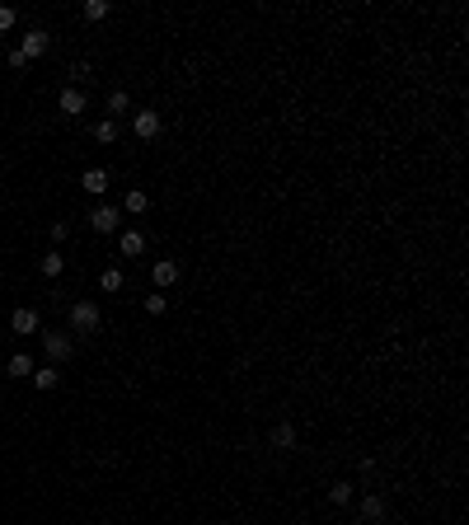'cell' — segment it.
<instances>
[{
  "mask_svg": "<svg viewBox=\"0 0 469 525\" xmlns=\"http://www.w3.org/2000/svg\"><path fill=\"white\" fill-rule=\"evenodd\" d=\"M131 131H136V141H155L160 131H164V118H160L155 108H136L131 113Z\"/></svg>",
  "mask_w": 469,
  "mask_h": 525,
  "instance_id": "1",
  "label": "cell"
},
{
  "mask_svg": "<svg viewBox=\"0 0 469 525\" xmlns=\"http://www.w3.org/2000/svg\"><path fill=\"white\" fill-rule=\"evenodd\" d=\"M99 305H94V300H76V305H71V328H76V333H94V328H99Z\"/></svg>",
  "mask_w": 469,
  "mask_h": 525,
  "instance_id": "2",
  "label": "cell"
},
{
  "mask_svg": "<svg viewBox=\"0 0 469 525\" xmlns=\"http://www.w3.org/2000/svg\"><path fill=\"white\" fill-rule=\"evenodd\" d=\"M47 47H52V33H47V28H28V33H24V43H19L14 52L24 56V61H38V56L47 52Z\"/></svg>",
  "mask_w": 469,
  "mask_h": 525,
  "instance_id": "3",
  "label": "cell"
},
{
  "mask_svg": "<svg viewBox=\"0 0 469 525\" xmlns=\"http://www.w3.org/2000/svg\"><path fill=\"white\" fill-rule=\"evenodd\" d=\"M89 225H94V230H99V235H113V230H118V225H122V207H94L89 211Z\"/></svg>",
  "mask_w": 469,
  "mask_h": 525,
  "instance_id": "4",
  "label": "cell"
},
{
  "mask_svg": "<svg viewBox=\"0 0 469 525\" xmlns=\"http://www.w3.org/2000/svg\"><path fill=\"white\" fill-rule=\"evenodd\" d=\"M43 352H47V361H52V366H61V361L76 352V342L66 338V333H43Z\"/></svg>",
  "mask_w": 469,
  "mask_h": 525,
  "instance_id": "5",
  "label": "cell"
},
{
  "mask_svg": "<svg viewBox=\"0 0 469 525\" xmlns=\"http://www.w3.org/2000/svg\"><path fill=\"white\" fill-rule=\"evenodd\" d=\"M10 328H14L19 338H28V333H38V328H43V319H38V310H28V305H19V310L10 315Z\"/></svg>",
  "mask_w": 469,
  "mask_h": 525,
  "instance_id": "6",
  "label": "cell"
},
{
  "mask_svg": "<svg viewBox=\"0 0 469 525\" xmlns=\"http://www.w3.org/2000/svg\"><path fill=\"white\" fill-rule=\"evenodd\" d=\"M357 511H362V525H380L385 521V498H380V493H366V498L357 502Z\"/></svg>",
  "mask_w": 469,
  "mask_h": 525,
  "instance_id": "7",
  "label": "cell"
},
{
  "mask_svg": "<svg viewBox=\"0 0 469 525\" xmlns=\"http://www.w3.org/2000/svg\"><path fill=\"white\" fill-rule=\"evenodd\" d=\"M118 249H122V258H141L146 254V230H122Z\"/></svg>",
  "mask_w": 469,
  "mask_h": 525,
  "instance_id": "8",
  "label": "cell"
},
{
  "mask_svg": "<svg viewBox=\"0 0 469 525\" xmlns=\"http://www.w3.org/2000/svg\"><path fill=\"white\" fill-rule=\"evenodd\" d=\"M80 188H85L89 197H104L108 192V174L104 169H85V174H80Z\"/></svg>",
  "mask_w": 469,
  "mask_h": 525,
  "instance_id": "9",
  "label": "cell"
},
{
  "mask_svg": "<svg viewBox=\"0 0 469 525\" xmlns=\"http://www.w3.org/2000/svg\"><path fill=\"white\" fill-rule=\"evenodd\" d=\"M56 104H61V113H66V118H80V113H85V94H80L76 85H66Z\"/></svg>",
  "mask_w": 469,
  "mask_h": 525,
  "instance_id": "10",
  "label": "cell"
},
{
  "mask_svg": "<svg viewBox=\"0 0 469 525\" xmlns=\"http://www.w3.org/2000/svg\"><path fill=\"white\" fill-rule=\"evenodd\" d=\"M151 277H155V287H160V291H164V287H174V282H179V262H174V258L155 262V267H151Z\"/></svg>",
  "mask_w": 469,
  "mask_h": 525,
  "instance_id": "11",
  "label": "cell"
},
{
  "mask_svg": "<svg viewBox=\"0 0 469 525\" xmlns=\"http://www.w3.org/2000/svg\"><path fill=\"white\" fill-rule=\"evenodd\" d=\"M38 272H43V277H61V272H66L61 249H47V254H43V262H38Z\"/></svg>",
  "mask_w": 469,
  "mask_h": 525,
  "instance_id": "12",
  "label": "cell"
},
{
  "mask_svg": "<svg viewBox=\"0 0 469 525\" xmlns=\"http://www.w3.org/2000/svg\"><path fill=\"white\" fill-rule=\"evenodd\" d=\"M146 207H151V192L146 188H131L127 197H122V211H131V216H141Z\"/></svg>",
  "mask_w": 469,
  "mask_h": 525,
  "instance_id": "13",
  "label": "cell"
},
{
  "mask_svg": "<svg viewBox=\"0 0 469 525\" xmlns=\"http://www.w3.org/2000/svg\"><path fill=\"white\" fill-rule=\"evenodd\" d=\"M56 380H61V370L47 361V366H33V385L38 390H56Z\"/></svg>",
  "mask_w": 469,
  "mask_h": 525,
  "instance_id": "14",
  "label": "cell"
},
{
  "mask_svg": "<svg viewBox=\"0 0 469 525\" xmlns=\"http://www.w3.org/2000/svg\"><path fill=\"white\" fill-rule=\"evenodd\" d=\"M272 446L277 450H296V427H291V422H277V427H272Z\"/></svg>",
  "mask_w": 469,
  "mask_h": 525,
  "instance_id": "15",
  "label": "cell"
},
{
  "mask_svg": "<svg viewBox=\"0 0 469 525\" xmlns=\"http://www.w3.org/2000/svg\"><path fill=\"white\" fill-rule=\"evenodd\" d=\"M80 14H85L89 24H99V19H108V14H113V5H108V0H85V10H80Z\"/></svg>",
  "mask_w": 469,
  "mask_h": 525,
  "instance_id": "16",
  "label": "cell"
},
{
  "mask_svg": "<svg viewBox=\"0 0 469 525\" xmlns=\"http://www.w3.org/2000/svg\"><path fill=\"white\" fill-rule=\"evenodd\" d=\"M99 287H104L108 295H118V291H122V267H104V272H99Z\"/></svg>",
  "mask_w": 469,
  "mask_h": 525,
  "instance_id": "17",
  "label": "cell"
},
{
  "mask_svg": "<svg viewBox=\"0 0 469 525\" xmlns=\"http://www.w3.org/2000/svg\"><path fill=\"white\" fill-rule=\"evenodd\" d=\"M94 141H99V146H113V141H118V122H113V118L94 122Z\"/></svg>",
  "mask_w": 469,
  "mask_h": 525,
  "instance_id": "18",
  "label": "cell"
},
{
  "mask_svg": "<svg viewBox=\"0 0 469 525\" xmlns=\"http://www.w3.org/2000/svg\"><path fill=\"white\" fill-rule=\"evenodd\" d=\"M352 498H357V493H352V483H347V478H338V483L329 488V502H334V506H347Z\"/></svg>",
  "mask_w": 469,
  "mask_h": 525,
  "instance_id": "19",
  "label": "cell"
},
{
  "mask_svg": "<svg viewBox=\"0 0 469 525\" xmlns=\"http://www.w3.org/2000/svg\"><path fill=\"white\" fill-rule=\"evenodd\" d=\"M5 370H10V375H19V380H24V375H33V361H28V352H14Z\"/></svg>",
  "mask_w": 469,
  "mask_h": 525,
  "instance_id": "20",
  "label": "cell"
},
{
  "mask_svg": "<svg viewBox=\"0 0 469 525\" xmlns=\"http://www.w3.org/2000/svg\"><path fill=\"white\" fill-rule=\"evenodd\" d=\"M108 113H131V94L127 89H113V94H108Z\"/></svg>",
  "mask_w": 469,
  "mask_h": 525,
  "instance_id": "21",
  "label": "cell"
},
{
  "mask_svg": "<svg viewBox=\"0 0 469 525\" xmlns=\"http://www.w3.org/2000/svg\"><path fill=\"white\" fill-rule=\"evenodd\" d=\"M164 310H169V295H164V291H151V295H146V315H164Z\"/></svg>",
  "mask_w": 469,
  "mask_h": 525,
  "instance_id": "22",
  "label": "cell"
},
{
  "mask_svg": "<svg viewBox=\"0 0 469 525\" xmlns=\"http://www.w3.org/2000/svg\"><path fill=\"white\" fill-rule=\"evenodd\" d=\"M14 19H19V14H14V5H0V33H10V28H14Z\"/></svg>",
  "mask_w": 469,
  "mask_h": 525,
  "instance_id": "23",
  "label": "cell"
},
{
  "mask_svg": "<svg viewBox=\"0 0 469 525\" xmlns=\"http://www.w3.org/2000/svg\"><path fill=\"white\" fill-rule=\"evenodd\" d=\"M0 342H5V328H0Z\"/></svg>",
  "mask_w": 469,
  "mask_h": 525,
  "instance_id": "24",
  "label": "cell"
}]
</instances>
